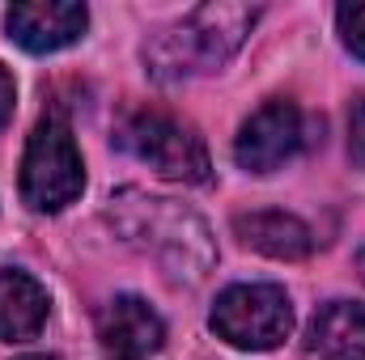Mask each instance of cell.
Wrapping results in <instances>:
<instances>
[{
    "label": "cell",
    "instance_id": "1",
    "mask_svg": "<svg viewBox=\"0 0 365 360\" xmlns=\"http://www.w3.org/2000/svg\"><path fill=\"white\" fill-rule=\"evenodd\" d=\"M259 9L255 4H200L179 26L162 30L145 47V64L162 81H179L195 73H217L234 60V51L247 43Z\"/></svg>",
    "mask_w": 365,
    "mask_h": 360
},
{
    "label": "cell",
    "instance_id": "2",
    "mask_svg": "<svg viewBox=\"0 0 365 360\" xmlns=\"http://www.w3.org/2000/svg\"><path fill=\"white\" fill-rule=\"evenodd\" d=\"M110 221L128 242H140L153 259H162V268L175 280H200L217 259L208 225L175 199L123 191L119 199H110Z\"/></svg>",
    "mask_w": 365,
    "mask_h": 360
},
{
    "label": "cell",
    "instance_id": "3",
    "mask_svg": "<svg viewBox=\"0 0 365 360\" xmlns=\"http://www.w3.org/2000/svg\"><path fill=\"white\" fill-rule=\"evenodd\" d=\"M86 191V162L64 115H43L21 153V199L34 212H64Z\"/></svg>",
    "mask_w": 365,
    "mask_h": 360
},
{
    "label": "cell",
    "instance_id": "4",
    "mask_svg": "<svg viewBox=\"0 0 365 360\" xmlns=\"http://www.w3.org/2000/svg\"><path fill=\"white\" fill-rule=\"evenodd\" d=\"M119 149L128 157H136L140 166H149L153 174L170 182H191V186H204L212 179V162H208V149H204V136L182 123L179 115H166V110H136L119 123Z\"/></svg>",
    "mask_w": 365,
    "mask_h": 360
},
{
    "label": "cell",
    "instance_id": "5",
    "mask_svg": "<svg viewBox=\"0 0 365 360\" xmlns=\"http://www.w3.org/2000/svg\"><path fill=\"white\" fill-rule=\"evenodd\" d=\"M208 327L242 352H272L293 331V301L280 284H230L212 301Z\"/></svg>",
    "mask_w": 365,
    "mask_h": 360
},
{
    "label": "cell",
    "instance_id": "6",
    "mask_svg": "<svg viewBox=\"0 0 365 360\" xmlns=\"http://www.w3.org/2000/svg\"><path fill=\"white\" fill-rule=\"evenodd\" d=\"M306 115L284 102L272 97L264 102L242 127H238V140H234V162L247 170V174H272L284 162H293L302 149H306Z\"/></svg>",
    "mask_w": 365,
    "mask_h": 360
},
{
    "label": "cell",
    "instance_id": "7",
    "mask_svg": "<svg viewBox=\"0 0 365 360\" xmlns=\"http://www.w3.org/2000/svg\"><path fill=\"white\" fill-rule=\"evenodd\" d=\"M90 26V9L77 0H26L4 13L9 38L30 55H51L73 47Z\"/></svg>",
    "mask_w": 365,
    "mask_h": 360
},
{
    "label": "cell",
    "instance_id": "8",
    "mask_svg": "<svg viewBox=\"0 0 365 360\" xmlns=\"http://www.w3.org/2000/svg\"><path fill=\"white\" fill-rule=\"evenodd\" d=\"M98 335L115 360H145L166 344V322L145 297L123 292L98 314Z\"/></svg>",
    "mask_w": 365,
    "mask_h": 360
},
{
    "label": "cell",
    "instance_id": "9",
    "mask_svg": "<svg viewBox=\"0 0 365 360\" xmlns=\"http://www.w3.org/2000/svg\"><path fill=\"white\" fill-rule=\"evenodd\" d=\"M47 288L17 268H0V344H30L47 327Z\"/></svg>",
    "mask_w": 365,
    "mask_h": 360
},
{
    "label": "cell",
    "instance_id": "10",
    "mask_svg": "<svg viewBox=\"0 0 365 360\" xmlns=\"http://www.w3.org/2000/svg\"><path fill=\"white\" fill-rule=\"evenodd\" d=\"M234 233L242 238V246L268 255V259H306L314 250V238H310V225L297 221L293 212H276V208H264V212H242L234 216Z\"/></svg>",
    "mask_w": 365,
    "mask_h": 360
},
{
    "label": "cell",
    "instance_id": "11",
    "mask_svg": "<svg viewBox=\"0 0 365 360\" xmlns=\"http://www.w3.org/2000/svg\"><path fill=\"white\" fill-rule=\"evenodd\" d=\"M310 352L323 360H365V305L327 301L310 322Z\"/></svg>",
    "mask_w": 365,
    "mask_h": 360
},
{
    "label": "cell",
    "instance_id": "12",
    "mask_svg": "<svg viewBox=\"0 0 365 360\" xmlns=\"http://www.w3.org/2000/svg\"><path fill=\"white\" fill-rule=\"evenodd\" d=\"M336 26H340L344 47H349V51H353V55L365 64V4H340Z\"/></svg>",
    "mask_w": 365,
    "mask_h": 360
},
{
    "label": "cell",
    "instance_id": "13",
    "mask_svg": "<svg viewBox=\"0 0 365 360\" xmlns=\"http://www.w3.org/2000/svg\"><path fill=\"white\" fill-rule=\"evenodd\" d=\"M349 157L365 170V97H357L349 110Z\"/></svg>",
    "mask_w": 365,
    "mask_h": 360
},
{
    "label": "cell",
    "instance_id": "14",
    "mask_svg": "<svg viewBox=\"0 0 365 360\" xmlns=\"http://www.w3.org/2000/svg\"><path fill=\"white\" fill-rule=\"evenodd\" d=\"M13 110H17V85H13V73L0 64V132L13 123Z\"/></svg>",
    "mask_w": 365,
    "mask_h": 360
},
{
    "label": "cell",
    "instance_id": "15",
    "mask_svg": "<svg viewBox=\"0 0 365 360\" xmlns=\"http://www.w3.org/2000/svg\"><path fill=\"white\" fill-rule=\"evenodd\" d=\"M357 271H361V280H365V246L357 250Z\"/></svg>",
    "mask_w": 365,
    "mask_h": 360
},
{
    "label": "cell",
    "instance_id": "16",
    "mask_svg": "<svg viewBox=\"0 0 365 360\" xmlns=\"http://www.w3.org/2000/svg\"><path fill=\"white\" fill-rule=\"evenodd\" d=\"M21 360H56V356H21Z\"/></svg>",
    "mask_w": 365,
    "mask_h": 360
}]
</instances>
